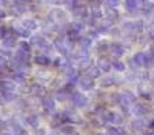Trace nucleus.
<instances>
[{"label": "nucleus", "mask_w": 154, "mask_h": 135, "mask_svg": "<svg viewBox=\"0 0 154 135\" xmlns=\"http://www.w3.org/2000/svg\"><path fill=\"white\" fill-rule=\"evenodd\" d=\"M78 82H79V86H81L83 90H90L94 86V78H91V76H89V75H85V76L79 78Z\"/></svg>", "instance_id": "obj_1"}, {"label": "nucleus", "mask_w": 154, "mask_h": 135, "mask_svg": "<svg viewBox=\"0 0 154 135\" xmlns=\"http://www.w3.org/2000/svg\"><path fill=\"white\" fill-rule=\"evenodd\" d=\"M71 98H72V103L75 104L76 106H85L87 104V98L85 97L83 94L76 93V91H74V93L71 94Z\"/></svg>", "instance_id": "obj_2"}, {"label": "nucleus", "mask_w": 154, "mask_h": 135, "mask_svg": "<svg viewBox=\"0 0 154 135\" xmlns=\"http://www.w3.org/2000/svg\"><path fill=\"white\" fill-rule=\"evenodd\" d=\"M105 121H111V123H115L116 126H119L120 123L123 121V118L120 116L119 113H113V112H108L106 116H104Z\"/></svg>", "instance_id": "obj_3"}, {"label": "nucleus", "mask_w": 154, "mask_h": 135, "mask_svg": "<svg viewBox=\"0 0 154 135\" xmlns=\"http://www.w3.org/2000/svg\"><path fill=\"white\" fill-rule=\"evenodd\" d=\"M135 101V96L131 91H125L122 96V100H120V104L122 105H128L130 103H134Z\"/></svg>", "instance_id": "obj_4"}, {"label": "nucleus", "mask_w": 154, "mask_h": 135, "mask_svg": "<svg viewBox=\"0 0 154 135\" xmlns=\"http://www.w3.org/2000/svg\"><path fill=\"white\" fill-rule=\"evenodd\" d=\"M12 30H14L17 34L19 35H25V37H27V35L30 34V29H27L26 26H19V25H14V27H12Z\"/></svg>", "instance_id": "obj_5"}, {"label": "nucleus", "mask_w": 154, "mask_h": 135, "mask_svg": "<svg viewBox=\"0 0 154 135\" xmlns=\"http://www.w3.org/2000/svg\"><path fill=\"white\" fill-rule=\"evenodd\" d=\"M42 106H44V109L47 112H52V111H55V101L52 100V98H44L42 100Z\"/></svg>", "instance_id": "obj_6"}, {"label": "nucleus", "mask_w": 154, "mask_h": 135, "mask_svg": "<svg viewBox=\"0 0 154 135\" xmlns=\"http://www.w3.org/2000/svg\"><path fill=\"white\" fill-rule=\"evenodd\" d=\"M15 90V83L11 81H2V91H14Z\"/></svg>", "instance_id": "obj_7"}, {"label": "nucleus", "mask_w": 154, "mask_h": 135, "mask_svg": "<svg viewBox=\"0 0 154 135\" xmlns=\"http://www.w3.org/2000/svg\"><path fill=\"white\" fill-rule=\"evenodd\" d=\"M17 44V38L14 37V35H6V37L3 38V45L7 48H11L14 47V45Z\"/></svg>", "instance_id": "obj_8"}, {"label": "nucleus", "mask_w": 154, "mask_h": 135, "mask_svg": "<svg viewBox=\"0 0 154 135\" xmlns=\"http://www.w3.org/2000/svg\"><path fill=\"white\" fill-rule=\"evenodd\" d=\"M34 60H35V63H37V64H41V66H48V64H51V59H49V57H47V56H44V55L35 56Z\"/></svg>", "instance_id": "obj_9"}, {"label": "nucleus", "mask_w": 154, "mask_h": 135, "mask_svg": "<svg viewBox=\"0 0 154 135\" xmlns=\"http://www.w3.org/2000/svg\"><path fill=\"white\" fill-rule=\"evenodd\" d=\"M132 62H134L137 66H143V64H145V55H143V53H140V52L135 53L134 57H132Z\"/></svg>", "instance_id": "obj_10"}, {"label": "nucleus", "mask_w": 154, "mask_h": 135, "mask_svg": "<svg viewBox=\"0 0 154 135\" xmlns=\"http://www.w3.org/2000/svg\"><path fill=\"white\" fill-rule=\"evenodd\" d=\"M26 121L30 124L32 127H34V128H37L38 126H40V119H38L37 115H30L29 118L26 119Z\"/></svg>", "instance_id": "obj_11"}, {"label": "nucleus", "mask_w": 154, "mask_h": 135, "mask_svg": "<svg viewBox=\"0 0 154 135\" xmlns=\"http://www.w3.org/2000/svg\"><path fill=\"white\" fill-rule=\"evenodd\" d=\"M111 51H112V53H113L115 56H122L123 53H124L123 47L122 45H119V44H112L111 45Z\"/></svg>", "instance_id": "obj_12"}, {"label": "nucleus", "mask_w": 154, "mask_h": 135, "mask_svg": "<svg viewBox=\"0 0 154 135\" xmlns=\"http://www.w3.org/2000/svg\"><path fill=\"white\" fill-rule=\"evenodd\" d=\"M100 74H101V68L100 67H93V66H91V67L87 70V75L91 76V78H98Z\"/></svg>", "instance_id": "obj_13"}, {"label": "nucleus", "mask_w": 154, "mask_h": 135, "mask_svg": "<svg viewBox=\"0 0 154 135\" xmlns=\"http://www.w3.org/2000/svg\"><path fill=\"white\" fill-rule=\"evenodd\" d=\"M147 111H149V109L146 108L145 105H142V104H137V105H135V108H134V113L138 115V116H142V115H145Z\"/></svg>", "instance_id": "obj_14"}, {"label": "nucleus", "mask_w": 154, "mask_h": 135, "mask_svg": "<svg viewBox=\"0 0 154 135\" xmlns=\"http://www.w3.org/2000/svg\"><path fill=\"white\" fill-rule=\"evenodd\" d=\"M108 135H124V130L120 127H111L108 130Z\"/></svg>", "instance_id": "obj_15"}, {"label": "nucleus", "mask_w": 154, "mask_h": 135, "mask_svg": "<svg viewBox=\"0 0 154 135\" xmlns=\"http://www.w3.org/2000/svg\"><path fill=\"white\" fill-rule=\"evenodd\" d=\"M32 44L35 45V47L44 48V45L47 44V42H45V40H44L42 37H33V38H32Z\"/></svg>", "instance_id": "obj_16"}, {"label": "nucleus", "mask_w": 154, "mask_h": 135, "mask_svg": "<svg viewBox=\"0 0 154 135\" xmlns=\"http://www.w3.org/2000/svg\"><path fill=\"white\" fill-rule=\"evenodd\" d=\"M15 94H12V91H2V98H3V103L4 101H12L15 100Z\"/></svg>", "instance_id": "obj_17"}, {"label": "nucleus", "mask_w": 154, "mask_h": 135, "mask_svg": "<svg viewBox=\"0 0 154 135\" xmlns=\"http://www.w3.org/2000/svg\"><path fill=\"white\" fill-rule=\"evenodd\" d=\"M12 81H15V82H25V74L23 72H19V71H17V72L12 74Z\"/></svg>", "instance_id": "obj_18"}, {"label": "nucleus", "mask_w": 154, "mask_h": 135, "mask_svg": "<svg viewBox=\"0 0 154 135\" xmlns=\"http://www.w3.org/2000/svg\"><path fill=\"white\" fill-rule=\"evenodd\" d=\"M138 7V2L137 0H125V8L128 11H134Z\"/></svg>", "instance_id": "obj_19"}, {"label": "nucleus", "mask_w": 154, "mask_h": 135, "mask_svg": "<svg viewBox=\"0 0 154 135\" xmlns=\"http://www.w3.org/2000/svg\"><path fill=\"white\" fill-rule=\"evenodd\" d=\"M98 67L101 68L102 71H105V72H106V71H109V68H111V64H109V62H108L106 59H101L98 62Z\"/></svg>", "instance_id": "obj_20"}, {"label": "nucleus", "mask_w": 154, "mask_h": 135, "mask_svg": "<svg viewBox=\"0 0 154 135\" xmlns=\"http://www.w3.org/2000/svg\"><path fill=\"white\" fill-rule=\"evenodd\" d=\"M79 44H81L82 49H87V48L91 45V40L89 37H85V38H81L79 40Z\"/></svg>", "instance_id": "obj_21"}, {"label": "nucleus", "mask_w": 154, "mask_h": 135, "mask_svg": "<svg viewBox=\"0 0 154 135\" xmlns=\"http://www.w3.org/2000/svg\"><path fill=\"white\" fill-rule=\"evenodd\" d=\"M79 67H81V70H89V68L91 67V60L90 59H82V62H81V64H79Z\"/></svg>", "instance_id": "obj_22"}, {"label": "nucleus", "mask_w": 154, "mask_h": 135, "mask_svg": "<svg viewBox=\"0 0 154 135\" xmlns=\"http://www.w3.org/2000/svg\"><path fill=\"white\" fill-rule=\"evenodd\" d=\"M113 78L112 76H106V78H104V79L101 81V86L102 87H108V86H112L113 85Z\"/></svg>", "instance_id": "obj_23"}, {"label": "nucleus", "mask_w": 154, "mask_h": 135, "mask_svg": "<svg viewBox=\"0 0 154 135\" xmlns=\"http://www.w3.org/2000/svg\"><path fill=\"white\" fill-rule=\"evenodd\" d=\"M154 64V56L153 55H145V64L146 67H151Z\"/></svg>", "instance_id": "obj_24"}, {"label": "nucleus", "mask_w": 154, "mask_h": 135, "mask_svg": "<svg viewBox=\"0 0 154 135\" xmlns=\"http://www.w3.org/2000/svg\"><path fill=\"white\" fill-rule=\"evenodd\" d=\"M23 25L27 27V29H30V30H34V29H37V23H35L33 19H26V21L23 22Z\"/></svg>", "instance_id": "obj_25"}, {"label": "nucleus", "mask_w": 154, "mask_h": 135, "mask_svg": "<svg viewBox=\"0 0 154 135\" xmlns=\"http://www.w3.org/2000/svg\"><path fill=\"white\" fill-rule=\"evenodd\" d=\"M10 132H11L12 135H23V128L20 126H17V124H15V126H12V130Z\"/></svg>", "instance_id": "obj_26"}, {"label": "nucleus", "mask_w": 154, "mask_h": 135, "mask_svg": "<svg viewBox=\"0 0 154 135\" xmlns=\"http://www.w3.org/2000/svg\"><path fill=\"white\" fill-rule=\"evenodd\" d=\"M60 131L63 132V134H66V135H72L74 127H72V126H61Z\"/></svg>", "instance_id": "obj_27"}, {"label": "nucleus", "mask_w": 154, "mask_h": 135, "mask_svg": "<svg viewBox=\"0 0 154 135\" xmlns=\"http://www.w3.org/2000/svg\"><path fill=\"white\" fill-rule=\"evenodd\" d=\"M32 90H33V93L37 94V96H41V94L45 93V89L41 87V86H38V85H34V86H33Z\"/></svg>", "instance_id": "obj_28"}, {"label": "nucleus", "mask_w": 154, "mask_h": 135, "mask_svg": "<svg viewBox=\"0 0 154 135\" xmlns=\"http://www.w3.org/2000/svg\"><path fill=\"white\" fill-rule=\"evenodd\" d=\"M113 67H115L116 71H124L125 70V66L123 64L122 62H119V60H116V62L113 63Z\"/></svg>", "instance_id": "obj_29"}, {"label": "nucleus", "mask_w": 154, "mask_h": 135, "mask_svg": "<svg viewBox=\"0 0 154 135\" xmlns=\"http://www.w3.org/2000/svg\"><path fill=\"white\" fill-rule=\"evenodd\" d=\"M91 12H93V17L94 18H101V10L98 8V6H93V8H91Z\"/></svg>", "instance_id": "obj_30"}, {"label": "nucleus", "mask_w": 154, "mask_h": 135, "mask_svg": "<svg viewBox=\"0 0 154 135\" xmlns=\"http://www.w3.org/2000/svg\"><path fill=\"white\" fill-rule=\"evenodd\" d=\"M18 48H19V49H22V51H26V52H29V44H27V42H25V41L18 42Z\"/></svg>", "instance_id": "obj_31"}, {"label": "nucleus", "mask_w": 154, "mask_h": 135, "mask_svg": "<svg viewBox=\"0 0 154 135\" xmlns=\"http://www.w3.org/2000/svg\"><path fill=\"white\" fill-rule=\"evenodd\" d=\"M83 25H82V23H74L72 25V30H74V32H76V33H81L82 32V30H83Z\"/></svg>", "instance_id": "obj_32"}, {"label": "nucleus", "mask_w": 154, "mask_h": 135, "mask_svg": "<svg viewBox=\"0 0 154 135\" xmlns=\"http://www.w3.org/2000/svg\"><path fill=\"white\" fill-rule=\"evenodd\" d=\"M106 14L109 15V18H115V17H117V12L115 11V8H112V7L106 8Z\"/></svg>", "instance_id": "obj_33"}, {"label": "nucleus", "mask_w": 154, "mask_h": 135, "mask_svg": "<svg viewBox=\"0 0 154 135\" xmlns=\"http://www.w3.org/2000/svg\"><path fill=\"white\" fill-rule=\"evenodd\" d=\"M23 11H25V8L22 6H18V4H17V6L12 7V12H15V14H17V12H18V14H22Z\"/></svg>", "instance_id": "obj_34"}, {"label": "nucleus", "mask_w": 154, "mask_h": 135, "mask_svg": "<svg viewBox=\"0 0 154 135\" xmlns=\"http://www.w3.org/2000/svg\"><path fill=\"white\" fill-rule=\"evenodd\" d=\"M117 4H119V0H108V7H112V8H116Z\"/></svg>", "instance_id": "obj_35"}, {"label": "nucleus", "mask_w": 154, "mask_h": 135, "mask_svg": "<svg viewBox=\"0 0 154 135\" xmlns=\"http://www.w3.org/2000/svg\"><path fill=\"white\" fill-rule=\"evenodd\" d=\"M66 98H67V93H66V91H59L57 100H66Z\"/></svg>", "instance_id": "obj_36"}, {"label": "nucleus", "mask_w": 154, "mask_h": 135, "mask_svg": "<svg viewBox=\"0 0 154 135\" xmlns=\"http://www.w3.org/2000/svg\"><path fill=\"white\" fill-rule=\"evenodd\" d=\"M140 127H142V121H132V128L134 130H139Z\"/></svg>", "instance_id": "obj_37"}, {"label": "nucleus", "mask_w": 154, "mask_h": 135, "mask_svg": "<svg viewBox=\"0 0 154 135\" xmlns=\"http://www.w3.org/2000/svg\"><path fill=\"white\" fill-rule=\"evenodd\" d=\"M98 48H100V51H101V52H102V51H106L108 44H106V42H101V44L98 45Z\"/></svg>", "instance_id": "obj_38"}, {"label": "nucleus", "mask_w": 154, "mask_h": 135, "mask_svg": "<svg viewBox=\"0 0 154 135\" xmlns=\"http://www.w3.org/2000/svg\"><path fill=\"white\" fill-rule=\"evenodd\" d=\"M89 38H97V32H93V30H91V32H89Z\"/></svg>", "instance_id": "obj_39"}, {"label": "nucleus", "mask_w": 154, "mask_h": 135, "mask_svg": "<svg viewBox=\"0 0 154 135\" xmlns=\"http://www.w3.org/2000/svg\"><path fill=\"white\" fill-rule=\"evenodd\" d=\"M6 37V26H2V38Z\"/></svg>", "instance_id": "obj_40"}, {"label": "nucleus", "mask_w": 154, "mask_h": 135, "mask_svg": "<svg viewBox=\"0 0 154 135\" xmlns=\"http://www.w3.org/2000/svg\"><path fill=\"white\" fill-rule=\"evenodd\" d=\"M37 134L38 135H45V131H44V130H37Z\"/></svg>", "instance_id": "obj_41"}, {"label": "nucleus", "mask_w": 154, "mask_h": 135, "mask_svg": "<svg viewBox=\"0 0 154 135\" xmlns=\"http://www.w3.org/2000/svg\"><path fill=\"white\" fill-rule=\"evenodd\" d=\"M150 52H151V55H153V56H154V45H153V47H151V49H150Z\"/></svg>", "instance_id": "obj_42"}, {"label": "nucleus", "mask_w": 154, "mask_h": 135, "mask_svg": "<svg viewBox=\"0 0 154 135\" xmlns=\"http://www.w3.org/2000/svg\"><path fill=\"white\" fill-rule=\"evenodd\" d=\"M25 2H27V0H17V3H25Z\"/></svg>", "instance_id": "obj_43"}, {"label": "nucleus", "mask_w": 154, "mask_h": 135, "mask_svg": "<svg viewBox=\"0 0 154 135\" xmlns=\"http://www.w3.org/2000/svg\"><path fill=\"white\" fill-rule=\"evenodd\" d=\"M2 135H12V134H11V132H7V134H6V132H3Z\"/></svg>", "instance_id": "obj_44"}, {"label": "nucleus", "mask_w": 154, "mask_h": 135, "mask_svg": "<svg viewBox=\"0 0 154 135\" xmlns=\"http://www.w3.org/2000/svg\"><path fill=\"white\" fill-rule=\"evenodd\" d=\"M150 127H153V128H154V121H153V123H151V124H150Z\"/></svg>", "instance_id": "obj_45"}, {"label": "nucleus", "mask_w": 154, "mask_h": 135, "mask_svg": "<svg viewBox=\"0 0 154 135\" xmlns=\"http://www.w3.org/2000/svg\"><path fill=\"white\" fill-rule=\"evenodd\" d=\"M149 135H154V132H153V134H149Z\"/></svg>", "instance_id": "obj_46"}, {"label": "nucleus", "mask_w": 154, "mask_h": 135, "mask_svg": "<svg viewBox=\"0 0 154 135\" xmlns=\"http://www.w3.org/2000/svg\"><path fill=\"white\" fill-rule=\"evenodd\" d=\"M153 25H154V19H153Z\"/></svg>", "instance_id": "obj_47"}]
</instances>
